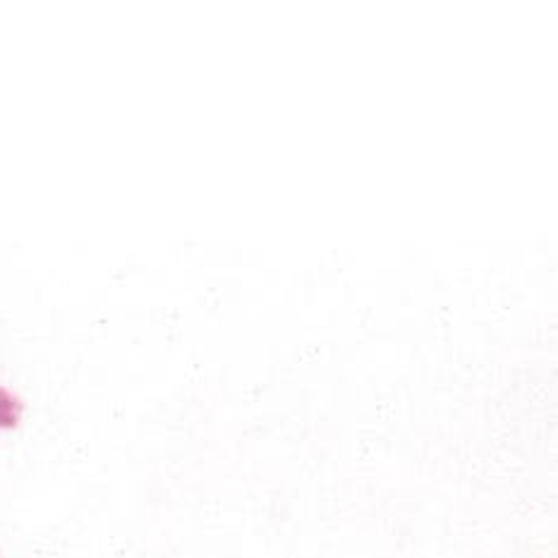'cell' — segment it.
I'll return each instance as SVG.
<instances>
[{"label":"cell","mask_w":558,"mask_h":558,"mask_svg":"<svg viewBox=\"0 0 558 558\" xmlns=\"http://www.w3.org/2000/svg\"><path fill=\"white\" fill-rule=\"evenodd\" d=\"M24 415V403L10 388L0 386V432L17 429Z\"/></svg>","instance_id":"6da1fadb"}]
</instances>
